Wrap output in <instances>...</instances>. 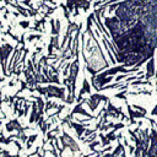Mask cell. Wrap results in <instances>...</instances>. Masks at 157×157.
<instances>
[{
	"mask_svg": "<svg viewBox=\"0 0 157 157\" xmlns=\"http://www.w3.org/2000/svg\"><path fill=\"white\" fill-rule=\"evenodd\" d=\"M85 93H88V94L91 93V86H90L87 78H83V85H82V88H81V91H80V93H78V98H77V101L83 99L82 96H83Z\"/></svg>",
	"mask_w": 157,
	"mask_h": 157,
	"instance_id": "277c9868",
	"label": "cell"
},
{
	"mask_svg": "<svg viewBox=\"0 0 157 157\" xmlns=\"http://www.w3.org/2000/svg\"><path fill=\"white\" fill-rule=\"evenodd\" d=\"M60 140H61V142H63V147H64V148H66V147L69 146V148H70L72 152L80 151L78 145H77V144L75 142V140H72L67 134H64V136H61Z\"/></svg>",
	"mask_w": 157,
	"mask_h": 157,
	"instance_id": "7a4b0ae2",
	"label": "cell"
},
{
	"mask_svg": "<svg viewBox=\"0 0 157 157\" xmlns=\"http://www.w3.org/2000/svg\"><path fill=\"white\" fill-rule=\"evenodd\" d=\"M126 93H128V91H126V90H123L121 92L117 93L115 97H117V98H120V99H126Z\"/></svg>",
	"mask_w": 157,
	"mask_h": 157,
	"instance_id": "8992f818",
	"label": "cell"
},
{
	"mask_svg": "<svg viewBox=\"0 0 157 157\" xmlns=\"http://www.w3.org/2000/svg\"><path fill=\"white\" fill-rule=\"evenodd\" d=\"M101 101H104L105 103H108V102H109V98H108L107 96H103V94H98V93H96V94H91L90 99H87V101H86V103H87L88 108L93 112V110H96V108L98 107V104H99V102H101Z\"/></svg>",
	"mask_w": 157,
	"mask_h": 157,
	"instance_id": "6da1fadb",
	"label": "cell"
},
{
	"mask_svg": "<svg viewBox=\"0 0 157 157\" xmlns=\"http://www.w3.org/2000/svg\"><path fill=\"white\" fill-rule=\"evenodd\" d=\"M156 90H157V83H156Z\"/></svg>",
	"mask_w": 157,
	"mask_h": 157,
	"instance_id": "7c38bea8",
	"label": "cell"
},
{
	"mask_svg": "<svg viewBox=\"0 0 157 157\" xmlns=\"http://www.w3.org/2000/svg\"><path fill=\"white\" fill-rule=\"evenodd\" d=\"M104 4H110V2H115V1H121V0H104Z\"/></svg>",
	"mask_w": 157,
	"mask_h": 157,
	"instance_id": "8fae6325",
	"label": "cell"
},
{
	"mask_svg": "<svg viewBox=\"0 0 157 157\" xmlns=\"http://www.w3.org/2000/svg\"><path fill=\"white\" fill-rule=\"evenodd\" d=\"M94 131H96V129H91V130H87V129H86L83 134H85V136H88V135H91V134H93Z\"/></svg>",
	"mask_w": 157,
	"mask_h": 157,
	"instance_id": "52a82bcc",
	"label": "cell"
},
{
	"mask_svg": "<svg viewBox=\"0 0 157 157\" xmlns=\"http://www.w3.org/2000/svg\"><path fill=\"white\" fill-rule=\"evenodd\" d=\"M20 25H21L23 28H26V27H28V26H29V21H21V22H20Z\"/></svg>",
	"mask_w": 157,
	"mask_h": 157,
	"instance_id": "ba28073f",
	"label": "cell"
},
{
	"mask_svg": "<svg viewBox=\"0 0 157 157\" xmlns=\"http://www.w3.org/2000/svg\"><path fill=\"white\" fill-rule=\"evenodd\" d=\"M146 71H147L146 75H145L146 80H150L152 76L156 75V72H155V58L153 56L147 60V63H146Z\"/></svg>",
	"mask_w": 157,
	"mask_h": 157,
	"instance_id": "3957f363",
	"label": "cell"
},
{
	"mask_svg": "<svg viewBox=\"0 0 157 157\" xmlns=\"http://www.w3.org/2000/svg\"><path fill=\"white\" fill-rule=\"evenodd\" d=\"M69 125L72 126V128L75 129V131H76V134H77L78 137H81V136L83 135L85 130H86L85 125H81V124H77V123H69Z\"/></svg>",
	"mask_w": 157,
	"mask_h": 157,
	"instance_id": "5b68a950",
	"label": "cell"
},
{
	"mask_svg": "<svg viewBox=\"0 0 157 157\" xmlns=\"http://www.w3.org/2000/svg\"><path fill=\"white\" fill-rule=\"evenodd\" d=\"M0 27H1V22H0Z\"/></svg>",
	"mask_w": 157,
	"mask_h": 157,
	"instance_id": "4fadbf2b",
	"label": "cell"
},
{
	"mask_svg": "<svg viewBox=\"0 0 157 157\" xmlns=\"http://www.w3.org/2000/svg\"><path fill=\"white\" fill-rule=\"evenodd\" d=\"M97 145H99V142H98V141H93V142L90 145V148H91V150H94L93 147H94V146H97Z\"/></svg>",
	"mask_w": 157,
	"mask_h": 157,
	"instance_id": "30bf717a",
	"label": "cell"
},
{
	"mask_svg": "<svg viewBox=\"0 0 157 157\" xmlns=\"http://www.w3.org/2000/svg\"><path fill=\"white\" fill-rule=\"evenodd\" d=\"M96 139V135H92V136H90L87 140H83V142H91V141H93Z\"/></svg>",
	"mask_w": 157,
	"mask_h": 157,
	"instance_id": "9c48e42d",
	"label": "cell"
}]
</instances>
